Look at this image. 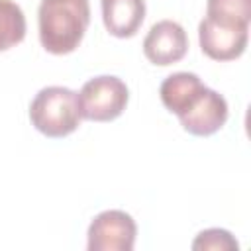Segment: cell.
<instances>
[{"mask_svg":"<svg viewBox=\"0 0 251 251\" xmlns=\"http://www.w3.org/2000/svg\"><path fill=\"white\" fill-rule=\"evenodd\" d=\"M227 112L229 110L226 98L220 92L204 86L200 94L190 102V106L176 118L184 131L198 137H208L224 127L227 122Z\"/></svg>","mask_w":251,"mask_h":251,"instance_id":"cell-6","label":"cell"},{"mask_svg":"<svg viewBox=\"0 0 251 251\" xmlns=\"http://www.w3.org/2000/svg\"><path fill=\"white\" fill-rule=\"evenodd\" d=\"M88 251H131L137 226L124 210H104L88 226Z\"/></svg>","mask_w":251,"mask_h":251,"instance_id":"cell-5","label":"cell"},{"mask_svg":"<svg viewBox=\"0 0 251 251\" xmlns=\"http://www.w3.org/2000/svg\"><path fill=\"white\" fill-rule=\"evenodd\" d=\"M206 16L231 22V24H247L251 20V0H208Z\"/></svg>","mask_w":251,"mask_h":251,"instance_id":"cell-11","label":"cell"},{"mask_svg":"<svg viewBox=\"0 0 251 251\" xmlns=\"http://www.w3.org/2000/svg\"><path fill=\"white\" fill-rule=\"evenodd\" d=\"M249 39L247 24H231L216 18H202L198 24V41L206 57L214 61H233L243 55Z\"/></svg>","mask_w":251,"mask_h":251,"instance_id":"cell-4","label":"cell"},{"mask_svg":"<svg viewBox=\"0 0 251 251\" xmlns=\"http://www.w3.org/2000/svg\"><path fill=\"white\" fill-rule=\"evenodd\" d=\"M129 90L114 75H100L86 80L78 92L80 116L88 122H112L126 110Z\"/></svg>","mask_w":251,"mask_h":251,"instance_id":"cell-3","label":"cell"},{"mask_svg":"<svg viewBox=\"0 0 251 251\" xmlns=\"http://www.w3.org/2000/svg\"><path fill=\"white\" fill-rule=\"evenodd\" d=\"M204 86L206 84L194 73H186V71L173 73L161 82V88H159L161 102L169 112L180 116Z\"/></svg>","mask_w":251,"mask_h":251,"instance_id":"cell-9","label":"cell"},{"mask_svg":"<svg viewBox=\"0 0 251 251\" xmlns=\"http://www.w3.org/2000/svg\"><path fill=\"white\" fill-rule=\"evenodd\" d=\"M102 22L110 35L133 37L145 20V0H100Z\"/></svg>","mask_w":251,"mask_h":251,"instance_id":"cell-8","label":"cell"},{"mask_svg":"<svg viewBox=\"0 0 251 251\" xmlns=\"http://www.w3.org/2000/svg\"><path fill=\"white\" fill-rule=\"evenodd\" d=\"M237 241L235 237L227 231V229H220V227H210L198 233V237L192 241V249H235L237 251Z\"/></svg>","mask_w":251,"mask_h":251,"instance_id":"cell-12","label":"cell"},{"mask_svg":"<svg viewBox=\"0 0 251 251\" xmlns=\"http://www.w3.org/2000/svg\"><path fill=\"white\" fill-rule=\"evenodd\" d=\"M188 51V37L184 27L173 20H161L151 25L143 39V53L149 63L169 67L178 63Z\"/></svg>","mask_w":251,"mask_h":251,"instance_id":"cell-7","label":"cell"},{"mask_svg":"<svg viewBox=\"0 0 251 251\" xmlns=\"http://www.w3.org/2000/svg\"><path fill=\"white\" fill-rule=\"evenodd\" d=\"M39 41L51 55L73 53L90 24L88 0H41L37 10Z\"/></svg>","mask_w":251,"mask_h":251,"instance_id":"cell-1","label":"cell"},{"mask_svg":"<svg viewBox=\"0 0 251 251\" xmlns=\"http://www.w3.org/2000/svg\"><path fill=\"white\" fill-rule=\"evenodd\" d=\"M78 92L67 86H45L29 104L31 126L45 137L59 139L80 126Z\"/></svg>","mask_w":251,"mask_h":251,"instance_id":"cell-2","label":"cell"},{"mask_svg":"<svg viewBox=\"0 0 251 251\" xmlns=\"http://www.w3.org/2000/svg\"><path fill=\"white\" fill-rule=\"evenodd\" d=\"M25 16L14 0H0V51H8L25 37Z\"/></svg>","mask_w":251,"mask_h":251,"instance_id":"cell-10","label":"cell"}]
</instances>
